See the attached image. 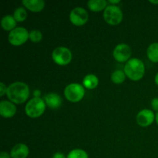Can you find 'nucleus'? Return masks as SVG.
Segmentation results:
<instances>
[{"mask_svg": "<svg viewBox=\"0 0 158 158\" xmlns=\"http://www.w3.org/2000/svg\"><path fill=\"white\" fill-rule=\"evenodd\" d=\"M7 87L6 95L13 103H23L29 98V88L26 83L19 81L14 82Z\"/></svg>", "mask_w": 158, "mask_h": 158, "instance_id": "obj_1", "label": "nucleus"}, {"mask_svg": "<svg viewBox=\"0 0 158 158\" xmlns=\"http://www.w3.org/2000/svg\"><path fill=\"white\" fill-rule=\"evenodd\" d=\"M123 71L127 77L131 80L138 81L143 78L145 73L144 63L140 59H130L125 64Z\"/></svg>", "mask_w": 158, "mask_h": 158, "instance_id": "obj_2", "label": "nucleus"}, {"mask_svg": "<svg viewBox=\"0 0 158 158\" xmlns=\"http://www.w3.org/2000/svg\"><path fill=\"white\" fill-rule=\"evenodd\" d=\"M46 105L42 98L33 97L29 100L25 106V112L30 118H37L43 114Z\"/></svg>", "mask_w": 158, "mask_h": 158, "instance_id": "obj_3", "label": "nucleus"}, {"mask_svg": "<svg viewBox=\"0 0 158 158\" xmlns=\"http://www.w3.org/2000/svg\"><path fill=\"white\" fill-rule=\"evenodd\" d=\"M105 22L111 26H117L123 20V12L119 6L116 5H109L104 9L103 14Z\"/></svg>", "mask_w": 158, "mask_h": 158, "instance_id": "obj_4", "label": "nucleus"}, {"mask_svg": "<svg viewBox=\"0 0 158 158\" xmlns=\"http://www.w3.org/2000/svg\"><path fill=\"white\" fill-rule=\"evenodd\" d=\"M85 95V89L80 83H73L67 85L64 89V96L66 99L73 103L80 101Z\"/></svg>", "mask_w": 158, "mask_h": 158, "instance_id": "obj_5", "label": "nucleus"}, {"mask_svg": "<svg viewBox=\"0 0 158 158\" xmlns=\"http://www.w3.org/2000/svg\"><path fill=\"white\" fill-rule=\"evenodd\" d=\"M29 32L24 27H16L10 31L8 35L9 43L12 46H19L24 44L29 40Z\"/></svg>", "mask_w": 158, "mask_h": 158, "instance_id": "obj_6", "label": "nucleus"}, {"mask_svg": "<svg viewBox=\"0 0 158 158\" xmlns=\"http://www.w3.org/2000/svg\"><path fill=\"white\" fill-rule=\"evenodd\" d=\"M52 60L60 66H66L72 60V52L65 46H59L52 52Z\"/></svg>", "mask_w": 158, "mask_h": 158, "instance_id": "obj_7", "label": "nucleus"}, {"mask_svg": "<svg viewBox=\"0 0 158 158\" xmlns=\"http://www.w3.org/2000/svg\"><path fill=\"white\" fill-rule=\"evenodd\" d=\"M89 15L84 8L75 7L69 13V20L71 23L77 26H82L88 21Z\"/></svg>", "mask_w": 158, "mask_h": 158, "instance_id": "obj_8", "label": "nucleus"}, {"mask_svg": "<svg viewBox=\"0 0 158 158\" xmlns=\"http://www.w3.org/2000/svg\"><path fill=\"white\" fill-rule=\"evenodd\" d=\"M113 55L117 62H120V63L126 62L127 63L131 58V49L127 44L120 43L115 46Z\"/></svg>", "mask_w": 158, "mask_h": 158, "instance_id": "obj_9", "label": "nucleus"}, {"mask_svg": "<svg viewBox=\"0 0 158 158\" xmlns=\"http://www.w3.org/2000/svg\"><path fill=\"white\" fill-rule=\"evenodd\" d=\"M154 119H155V115L154 111L148 109H143L137 114L136 117V121L139 126L146 127L152 124L153 122L154 121Z\"/></svg>", "mask_w": 158, "mask_h": 158, "instance_id": "obj_10", "label": "nucleus"}, {"mask_svg": "<svg viewBox=\"0 0 158 158\" xmlns=\"http://www.w3.org/2000/svg\"><path fill=\"white\" fill-rule=\"evenodd\" d=\"M43 100L47 106L51 109H58L61 106L63 100L61 97L58 94L51 92L45 94L43 97Z\"/></svg>", "mask_w": 158, "mask_h": 158, "instance_id": "obj_11", "label": "nucleus"}, {"mask_svg": "<svg viewBox=\"0 0 158 158\" xmlns=\"http://www.w3.org/2000/svg\"><path fill=\"white\" fill-rule=\"evenodd\" d=\"M16 113V106L12 102L2 100L0 102V114L4 118H11Z\"/></svg>", "mask_w": 158, "mask_h": 158, "instance_id": "obj_12", "label": "nucleus"}, {"mask_svg": "<svg viewBox=\"0 0 158 158\" xmlns=\"http://www.w3.org/2000/svg\"><path fill=\"white\" fill-rule=\"evenodd\" d=\"M29 154V150L27 145L19 143L15 144L10 151L12 158H26Z\"/></svg>", "mask_w": 158, "mask_h": 158, "instance_id": "obj_13", "label": "nucleus"}, {"mask_svg": "<svg viewBox=\"0 0 158 158\" xmlns=\"http://www.w3.org/2000/svg\"><path fill=\"white\" fill-rule=\"evenodd\" d=\"M22 4L33 12H41L45 7V2L43 0H23Z\"/></svg>", "mask_w": 158, "mask_h": 158, "instance_id": "obj_14", "label": "nucleus"}, {"mask_svg": "<svg viewBox=\"0 0 158 158\" xmlns=\"http://www.w3.org/2000/svg\"><path fill=\"white\" fill-rule=\"evenodd\" d=\"M99 84V79L95 74H87L83 80V86L88 89H94Z\"/></svg>", "mask_w": 158, "mask_h": 158, "instance_id": "obj_15", "label": "nucleus"}, {"mask_svg": "<svg viewBox=\"0 0 158 158\" xmlns=\"http://www.w3.org/2000/svg\"><path fill=\"white\" fill-rule=\"evenodd\" d=\"M16 20L13 17V15H7L2 17L1 19V26L4 30L12 31L16 26Z\"/></svg>", "mask_w": 158, "mask_h": 158, "instance_id": "obj_16", "label": "nucleus"}, {"mask_svg": "<svg viewBox=\"0 0 158 158\" xmlns=\"http://www.w3.org/2000/svg\"><path fill=\"white\" fill-rule=\"evenodd\" d=\"M87 6L91 11L100 12L107 7V1L106 0H89L87 2Z\"/></svg>", "mask_w": 158, "mask_h": 158, "instance_id": "obj_17", "label": "nucleus"}, {"mask_svg": "<svg viewBox=\"0 0 158 158\" xmlns=\"http://www.w3.org/2000/svg\"><path fill=\"white\" fill-rule=\"evenodd\" d=\"M147 56L153 63H158V43H153L147 49Z\"/></svg>", "mask_w": 158, "mask_h": 158, "instance_id": "obj_18", "label": "nucleus"}, {"mask_svg": "<svg viewBox=\"0 0 158 158\" xmlns=\"http://www.w3.org/2000/svg\"><path fill=\"white\" fill-rule=\"evenodd\" d=\"M126 74H125L124 71L120 70V69H117L113 73L111 74V81L113 83H116V84H120L124 82L125 79H126Z\"/></svg>", "mask_w": 158, "mask_h": 158, "instance_id": "obj_19", "label": "nucleus"}, {"mask_svg": "<svg viewBox=\"0 0 158 158\" xmlns=\"http://www.w3.org/2000/svg\"><path fill=\"white\" fill-rule=\"evenodd\" d=\"M13 17L16 22H23L27 18V12L24 7H18L15 9L13 12Z\"/></svg>", "mask_w": 158, "mask_h": 158, "instance_id": "obj_20", "label": "nucleus"}, {"mask_svg": "<svg viewBox=\"0 0 158 158\" xmlns=\"http://www.w3.org/2000/svg\"><path fill=\"white\" fill-rule=\"evenodd\" d=\"M67 158H89V156L84 150L73 149L68 154Z\"/></svg>", "mask_w": 158, "mask_h": 158, "instance_id": "obj_21", "label": "nucleus"}, {"mask_svg": "<svg viewBox=\"0 0 158 158\" xmlns=\"http://www.w3.org/2000/svg\"><path fill=\"white\" fill-rule=\"evenodd\" d=\"M29 39L32 43H40L43 39V33L39 29H32L29 32Z\"/></svg>", "mask_w": 158, "mask_h": 158, "instance_id": "obj_22", "label": "nucleus"}, {"mask_svg": "<svg viewBox=\"0 0 158 158\" xmlns=\"http://www.w3.org/2000/svg\"><path fill=\"white\" fill-rule=\"evenodd\" d=\"M151 106H152L153 110L158 112V97H154L151 100Z\"/></svg>", "mask_w": 158, "mask_h": 158, "instance_id": "obj_23", "label": "nucleus"}, {"mask_svg": "<svg viewBox=\"0 0 158 158\" xmlns=\"http://www.w3.org/2000/svg\"><path fill=\"white\" fill-rule=\"evenodd\" d=\"M7 88L8 87H6L4 83H2V82L0 83V97H2L3 95L6 94V93H7Z\"/></svg>", "mask_w": 158, "mask_h": 158, "instance_id": "obj_24", "label": "nucleus"}, {"mask_svg": "<svg viewBox=\"0 0 158 158\" xmlns=\"http://www.w3.org/2000/svg\"><path fill=\"white\" fill-rule=\"evenodd\" d=\"M52 158H67V157L64 155V154L61 152H56L53 154Z\"/></svg>", "mask_w": 158, "mask_h": 158, "instance_id": "obj_25", "label": "nucleus"}, {"mask_svg": "<svg viewBox=\"0 0 158 158\" xmlns=\"http://www.w3.org/2000/svg\"><path fill=\"white\" fill-rule=\"evenodd\" d=\"M0 158H11L10 154L6 152V151H2L0 153Z\"/></svg>", "mask_w": 158, "mask_h": 158, "instance_id": "obj_26", "label": "nucleus"}, {"mask_svg": "<svg viewBox=\"0 0 158 158\" xmlns=\"http://www.w3.org/2000/svg\"><path fill=\"white\" fill-rule=\"evenodd\" d=\"M34 97H38V98H40V95H41V92H40L39 89H35L33 92Z\"/></svg>", "mask_w": 158, "mask_h": 158, "instance_id": "obj_27", "label": "nucleus"}, {"mask_svg": "<svg viewBox=\"0 0 158 158\" xmlns=\"http://www.w3.org/2000/svg\"><path fill=\"white\" fill-rule=\"evenodd\" d=\"M108 2L110 3L111 5H114V4H117V3L120 2V0H109Z\"/></svg>", "mask_w": 158, "mask_h": 158, "instance_id": "obj_28", "label": "nucleus"}, {"mask_svg": "<svg viewBox=\"0 0 158 158\" xmlns=\"http://www.w3.org/2000/svg\"><path fill=\"white\" fill-rule=\"evenodd\" d=\"M154 82H155L156 84L158 86V73L155 75V77H154Z\"/></svg>", "mask_w": 158, "mask_h": 158, "instance_id": "obj_29", "label": "nucleus"}, {"mask_svg": "<svg viewBox=\"0 0 158 158\" xmlns=\"http://www.w3.org/2000/svg\"><path fill=\"white\" fill-rule=\"evenodd\" d=\"M149 2L153 4H158V0H150Z\"/></svg>", "mask_w": 158, "mask_h": 158, "instance_id": "obj_30", "label": "nucleus"}, {"mask_svg": "<svg viewBox=\"0 0 158 158\" xmlns=\"http://www.w3.org/2000/svg\"><path fill=\"white\" fill-rule=\"evenodd\" d=\"M155 120L156 123H157V124L158 125V112H157V114H156L155 115Z\"/></svg>", "mask_w": 158, "mask_h": 158, "instance_id": "obj_31", "label": "nucleus"}]
</instances>
